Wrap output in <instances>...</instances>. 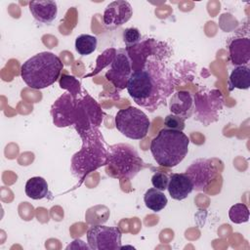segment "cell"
<instances>
[{
    "label": "cell",
    "instance_id": "1",
    "mask_svg": "<svg viewBox=\"0 0 250 250\" xmlns=\"http://www.w3.org/2000/svg\"><path fill=\"white\" fill-rule=\"evenodd\" d=\"M174 88L172 71L155 54L149 56L141 68L133 71L127 84L128 94L133 101L149 112L165 104Z\"/></svg>",
    "mask_w": 250,
    "mask_h": 250
},
{
    "label": "cell",
    "instance_id": "2",
    "mask_svg": "<svg viewBox=\"0 0 250 250\" xmlns=\"http://www.w3.org/2000/svg\"><path fill=\"white\" fill-rule=\"evenodd\" d=\"M63 64L51 52H41L25 61L21 66V76L32 89H44L54 84L61 75Z\"/></svg>",
    "mask_w": 250,
    "mask_h": 250
},
{
    "label": "cell",
    "instance_id": "3",
    "mask_svg": "<svg viewBox=\"0 0 250 250\" xmlns=\"http://www.w3.org/2000/svg\"><path fill=\"white\" fill-rule=\"evenodd\" d=\"M188 145L189 139L183 131L164 128L151 140L150 152L157 164L174 167L188 154Z\"/></svg>",
    "mask_w": 250,
    "mask_h": 250
},
{
    "label": "cell",
    "instance_id": "4",
    "mask_svg": "<svg viewBox=\"0 0 250 250\" xmlns=\"http://www.w3.org/2000/svg\"><path fill=\"white\" fill-rule=\"evenodd\" d=\"M81 138L83 146L71 159L72 173L79 179H83L92 171L105 165L107 156V147L98 129Z\"/></svg>",
    "mask_w": 250,
    "mask_h": 250
},
{
    "label": "cell",
    "instance_id": "5",
    "mask_svg": "<svg viewBox=\"0 0 250 250\" xmlns=\"http://www.w3.org/2000/svg\"><path fill=\"white\" fill-rule=\"evenodd\" d=\"M104 166L107 176L117 180H130L145 167V162L131 145L116 144L107 147Z\"/></svg>",
    "mask_w": 250,
    "mask_h": 250
},
{
    "label": "cell",
    "instance_id": "6",
    "mask_svg": "<svg viewBox=\"0 0 250 250\" xmlns=\"http://www.w3.org/2000/svg\"><path fill=\"white\" fill-rule=\"evenodd\" d=\"M115 127L125 137L132 140L144 139L149 129L147 115L135 106L119 109L115 115Z\"/></svg>",
    "mask_w": 250,
    "mask_h": 250
},
{
    "label": "cell",
    "instance_id": "7",
    "mask_svg": "<svg viewBox=\"0 0 250 250\" xmlns=\"http://www.w3.org/2000/svg\"><path fill=\"white\" fill-rule=\"evenodd\" d=\"M103 120V111L89 95L84 96L77 102L74 125L77 132L82 137L85 134L97 130Z\"/></svg>",
    "mask_w": 250,
    "mask_h": 250
},
{
    "label": "cell",
    "instance_id": "8",
    "mask_svg": "<svg viewBox=\"0 0 250 250\" xmlns=\"http://www.w3.org/2000/svg\"><path fill=\"white\" fill-rule=\"evenodd\" d=\"M224 99L218 90L202 91L194 95L193 111L196 119L209 124L218 119L219 111L223 108Z\"/></svg>",
    "mask_w": 250,
    "mask_h": 250
},
{
    "label": "cell",
    "instance_id": "9",
    "mask_svg": "<svg viewBox=\"0 0 250 250\" xmlns=\"http://www.w3.org/2000/svg\"><path fill=\"white\" fill-rule=\"evenodd\" d=\"M121 230L116 227L93 226L87 231V242L94 250L121 249Z\"/></svg>",
    "mask_w": 250,
    "mask_h": 250
},
{
    "label": "cell",
    "instance_id": "10",
    "mask_svg": "<svg viewBox=\"0 0 250 250\" xmlns=\"http://www.w3.org/2000/svg\"><path fill=\"white\" fill-rule=\"evenodd\" d=\"M133 73L132 62L126 49H118L114 55L105 77L117 89L127 88L131 74Z\"/></svg>",
    "mask_w": 250,
    "mask_h": 250
},
{
    "label": "cell",
    "instance_id": "11",
    "mask_svg": "<svg viewBox=\"0 0 250 250\" xmlns=\"http://www.w3.org/2000/svg\"><path fill=\"white\" fill-rule=\"evenodd\" d=\"M190 179L193 189L197 191H206L210 184L217 176V168L211 160L198 158L191 162L185 172Z\"/></svg>",
    "mask_w": 250,
    "mask_h": 250
},
{
    "label": "cell",
    "instance_id": "12",
    "mask_svg": "<svg viewBox=\"0 0 250 250\" xmlns=\"http://www.w3.org/2000/svg\"><path fill=\"white\" fill-rule=\"evenodd\" d=\"M77 102L78 100L73 98L71 94L64 93L54 103L51 113L56 126L65 127L74 125Z\"/></svg>",
    "mask_w": 250,
    "mask_h": 250
},
{
    "label": "cell",
    "instance_id": "13",
    "mask_svg": "<svg viewBox=\"0 0 250 250\" xmlns=\"http://www.w3.org/2000/svg\"><path fill=\"white\" fill-rule=\"evenodd\" d=\"M133 15L131 4L125 0H117L109 3L104 12L103 21L106 28L113 29L127 22Z\"/></svg>",
    "mask_w": 250,
    "mask_h": 250
},
{
    "label": "cell",
    "instance_id": "14",
    "mask_svg": "<svg viewBox=\"0 0 250 250\" xmlns=\"http://www.w3.org/2000/svg\"><path fill=\"white\" fill-rule=\"evenodd\" d=\"M229 59L233 65H246L250 61V38L249 36H237L228 42Z\"/></svg>",
    "mask_w": 250,
    "mask_h": 250
},
{
    "label": "cell",
    "instance_id": "15",
    "mask_svg": "<svg viewBox=\"0 0 250 250\" xmlns=\"http://www.w3.org/2000/svg\"><path fill=\"white\" fill-rule=\"evenodd\" d=\"M167 189L173 199L183 200L191 193L193 186L186 173H172L169 176Z\"/></svg>",
    "mask_w": 250,
    "mask_h": 250
},
{
    "label": "cell",
    "instance_id": "16",
    "mask_svg": "<svg viewBox=\"0 0 250 250\" xmlns=\"http://www.w3.org/2000/svg\"><path fill=\"white\" fill-rule=\"evenodd\" d=\"M32 17L39 22L50 24L58 15V4L52 0L31 1L28 4Z\"/></svg>",
    "mask_w": 250,
    "mask_h": 250
},
{
    "label": "cell",
    "instance_id": "17",
    "mask_svg": "<svg viewBox=\"0 0 250 250\" xmlns=\"http://www.w3.org/2000/svg\"><path fill=\"white\" fill-rule=\"evenodd\" d=\"M169 108L173 114L179 115L185 120L189 118L193 112L192 96L188 91H180L172 95Z\"/></svg>",
    "mask_w": 250,
    "mask_h": 250
},
{
    "label": "cell",
    "instance_id": "18",
    "mask_svg": "<svg viewBox=\"0 0 250 250\" xmlns=\"http://www.w3.org/2000/svg\"><path fill=\"white\" fill-rule=\"evenodd\" d=\"M250 87V68L248 64L235 66L229 77V89L231 91L236 88L246 90Z\"/></svg>",
    "mask_w": 250,
    "mask_h": 250
},
{
    "label": "cell",
    "instance_id": "19",
    "mask_svg": "<svg viewBox=\"0 0 250 250\" xmlns=\"http://www.w3.org/2000/svg\"><path fill=\"white\" fill-rule=\"evenodd\" d=\"M25 194L34 200L42 199L47 196L49 192L48 184L42 177H32L27 180L24 188Z\"/></svg>",
    "mask_w": 250,
    "mask_h": 250
},
{
    "label": "cell",
    "instance_id": "20",
    "mask_svg": "<svg viewBox=\"0 0 250 250\" xmlns=\"http://www.w3.org/2000/svg\"><path fill=\"white\" fill-rule=\"evenodd\" d=\"M144 201L146 206L153 212L161 211L166 207L168 203V199L164 192L155 188H148L146 191L144 195Z\"/></svg>",
    "mask_w": 250,
    "mask_h": 250
},
{
    "label": "cell",
    "instance_id": "21",
    "mask_svg": "<svg viewBox=\"0 0 250 250\" xmlns=\"http://www.w3.org/2000/svg\"><path fill=\"white\" fill-rule=\"evenodd\" d=\"M98 45V39L94 35L81 34L75 39V50L81 56H88L92 54Z\"/></svg>",
    "mask_w": 250,
    "mask_h": 250
},
{
    "label": "cell",
    "instance_id": "22",
    "mask_svg": "<svg viewBox=\"0 0 250 250\" xmlns=\"http://www.w3.org/2000/svg\"><path fill=\"white\" fill-rule=\"evenodd\" d=\"M229 218L234 224L246 223L249 220V209L244 203H236L229 210Z\"/></svg>",
    "mask_w": 250,
    "mask_h": 250
},
{
    "label": "cell",
    "instance_id": "23",
    "mask_svg": "<svg viewBox=\"0 0 250 250\" xmlns=\"http://www.w3.org/2000/svg\"><path fill=\"white\" fill-rule=\"evenodd\" d=\"M60 86L61 88L68 90V93L71 94L73 98L77 99V96L80 93V82L75 79V77L66 74L62 75V78L60 80Z\"/></svg>",
    "mask_w": 250,
    "mask_h": 250
},
{
    "label": "cell",
    "instance_id": "24",
    "mask_svg": "<svg viewBox=\"0 0 250 250\" xmlns=\"http://www.w3.org/2000/svg\"><path fill=\"white\" fill-rule=\"evenodd\" d=\"M142 35L140 30L136 27H129L123 31V41L126 45V48L133 47L141 42Z\"/></svg>",
    "mask_w": 250,
    "mask_h": 250
},
{
    "label": "cell",
    "instance_id": "25",
    "mask_svg": "<svg viewBox=\"0 0 250 250\" xmlns=\"http://www.w3.org/2000/svg\"><path fill=\"white\" fill-rule=\"evenodd\" d=\"M164 125L168 129L183 131L185 129V119L176 114H169L164 119Z\"/></svg>",
    "mask_w": 250,
    "mask_h": 250
},
{
    "label": "cell",
    "instance_id": "26",
    "mask_svg": "<svg viewBox=\"0 0 250 250\" xmlns=\"http://www.w3.org/2000/svg\"><path fill=\"white\" fill-rule=\"evenodd\" d=\"M168 183H169V177L167 174H165L163 172H156L151 177V184H152L153 188H155L161 191L167 189Z\"/></svg>",
    "mask_w": 250,
    "mask_h": 250
}]
</instances>
